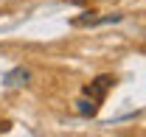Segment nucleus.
Instances as JSON below:
<instances>
[{
  "mask_svg": "<svg viewBox=\"0 0 146 137\" xmlns=\"http://www.w3.org/2000/svg\"><path fill=\"white\" fill-rule=\"evenodd\" d=\"M112 84H115V78H112V76H98L96 81H90V84L84 87V95L101 103V101H104V95H107V90H110Z\"/></svg>",
  "mask_w": 146,
  "mask_h": 137,
  "instance_id": "f257e3e1",
  "label": "nucleus"
},
{
  "mask_svg": "<svg viewBox=\"0 0 146 137\" xmlns=\"http://www.w3.org/2000/svg\"><path fill=\"white\" fill-rule=\"evenodd\" d=\"M6 87H25L28 81H31V70L28 67H14V70H9L6 73Z\"/></svg>",
  "mask_w": 146,
  "mask_h": 137,
  "instance_id": "f03ea898",
  "label": "nucleus"
},
{
  "mask_svg": "<svg viewBox=\"0 0 146 137\" xmlns=\"http://www.w3.org/2000/svg\"><path fill=\"white\" fill-rule=\"evenodd\" d=\"M76 109H79V115H84V118H93L96 112H98V101H93V98H79L76 101Z\"/></svg>",
  "mask_w": 146,
  "mask_h": 137,
  "instance_id": "7ed1b4c3",
  "label": "nucleus"
}]
</instances>
